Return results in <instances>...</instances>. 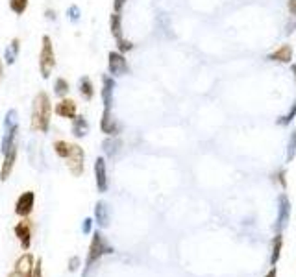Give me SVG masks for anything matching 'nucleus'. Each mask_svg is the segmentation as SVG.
I'll use <instances>...</instances> for the list:
<instances>
[{
	"label": "nucleus",
	"mask_w": 296,
	"mask_h": 277,
	"mask_svg": "<svg viewBox=\"0 0 296 277\" xmlns=\"http://www.w3.org/2000/svg\"><path fill=\"white\" fill-rule=\"evenodd\" d=\"M50 118H52V102H50L49 92L39 90L36 94V98H34V104H32V120H30L32 130L41 133H49Z\"/></svg>",
	"instance_id": "nucleus-1"
},
{
	"label": "nucleus",
	"mask_w": 296,
	"mask_h": 277,
	"mask_svg": "<svg viewBox=\"0 0 296 277\" xmlns=\"http://www.w3.org/2000/svg\"><path fill=\"white\" fill-rule=\"evenodd\" d=\"M111 253H115L113 246L104 238V235L100 231H93L91 246H89V252H87V259H85V272L89 270L98 259H102L104 255H111Z\"/></svg>",
	"instance_id": "nucleus-2"
},
{
	"label": "nucleus",
	"mask_w": 296,
	"mask_h": 277,
	"mask_svg": "<svg viewBox=\"0 0 296 277\" xmlns=\"http://www.w3.org/2000/svg\"><path fill=\"white\" fill-rule=\"evenodd\" d=\"M56 66V52L50 36H43L41 39V54H39V72L43 80H49Z\"/></svg>",
	"instance_id": "nucleus-3"
},
{
	"label": "nucleus",
	"mask_w": 296,
	"mask_h": 277,
	"mask_svg": "<svg viewBox=\"0 0 296 277\" xmlns=\"http://www.w3.org/2000/svg\"><path fill=\"white\" fill-rule=\"evenodd\" d=\"M108 72L111 76H124V74L130 72V65H128V60L124 58V54L121 52H109L108 54Z\"/></svg>",
	"instance_id": "nucleus-4"
},
{
	"label": "nucleus",
	"mask_w": 296,
	"mask_h": 277,
	"mask_svg": "<svg viewBox=\"0 0 296 277\" xmlns=\"http://www.w3.org/2000/svg\"><path fill=\"white\" fill-rule=\"evenodd\" d=\"M67 166L71 170L73 176H82L85 168V152L80 144H73V150H71V156L67 157Z\"/></svg>",
	"instance_id": "nucleus-5"
},
{
	"label": "nucleus",
	"mask_w": 296,
	"mask_h": 277,
	"mask_svg": "<svg viewBox=\"0 0 296 277\" xmlns=\"http://www.w3.org/2000/svg\"><path fill=\"white\" fill-rule=\"evenodd\" d=\"M34 205H36V192L34 190H26L15 202V214L21 218H28L32 214V211H34Z\"/></svg>",
	"instance_id": "nucleus-6"
},
{
	"label": "nucleus",
	"mask_w": 296,
	"mask_h": 277,
	"mask_svg": "<svg viewBox=\"0 0 296 277\" xmlns=\"http://www.w3.org/2000/svg\"><path fill=\"white\" fill-rule=\"evenodd\" d=\"M100 130H102V133H106L108 137H117V135L122 132V126L119 124V120H117L115 116H113L111 109L104 108L102 118H100Z\"/></svg>",
	"instance_id": "nucleus-7"
},
{
	"label": "nucleus",
	"mask_w": 296,
	"mask_h": 277,
	"mask_svg": "<svg viewBox=\"0 0 296 277\" xmlns=\"http://www.w3.org/2000/svg\"><path fill=\"white\" fill-rule=\"evenodd\" d=\"M95 181H97L98 192H108V166H106V159L104 157H97V161H95Z\"/></svg>",
	"instance_id": "nucleus-8"
},
{
	"label": "nucleus",
	"mask_w": 296,
	"mask_h": 277,
	"mask_svg": "<svg viewBox=\"0 0 296 277\" xmlns=\"http://www.w3.org/2000/svg\"><path fill=\"white\" fill-rule=\"evenodd\" d=\"M13 231H15V236L19 238V244H21V248L23 250H30L32 246V224L30 220H23V222H19L15 228H13Z\"/></svg>",
	"instance_id": "nucleus-9"
},
{
	"label": "nucleus",
	"mask_w": 296,
	"mask_h": 277,
	"mask_svg": "<svg viewBox=\"0 0 296 277\" xmlns=\"http://www.w3.org/2000/svg\"><path fill=\"white\" fill-rule=\"evenodd\" d=\"M32 272H34V257L30 253H25L23 257H19L15 262V270L8 277H32Z\"/></svg>",
	"instance_id": "nucleus-10"
},
{
	"label": "nucleus",
	"mask_w": 296,
	"mask_h": 277,
	"mask_svg": "<svg viewBox=\"0 0 296 277\" xmlns=\"http://www.w3.org/2000/svg\"><path fill=\"white\" fill-rule=\"evenodd\" d=\"M54 113L58 114V116H61V118H71V120H73L74 116L78 114V106H76V102L71 100V98H61L60 102L56 104Z\"/></svg>",
	"instance_id": "nucleus-11"
},
{
	"label": "nucleus",
	"mask_w": 296,
	"mask_h": 277,
	"mask_svg": "<svg viewBox=\"0 0 296 277\" xmlns=\"http://www.w3.org/2000/svg\"><path fill=\"white\" fill-rule=\"evenodd\" d=\"M4 156V163H2V168H0V181H8L10 176L13 172V166H15V161H17V144L10 148Z\"/></svg>",
	"instance_id": "nucleus-12"
},
{
	"label": "nucleus",
	"mask_w": 296,
	"mask_h": 277,
	"mask_svg": "<svg viewBox=\"0 0 296 277\" xmlns=\"http://www.w3.org/2000/svg\"><path fill=\"white\" fill-rule=\"evenodd\" d=\"M113 92H115V80L113 76H108V74H104L102 76V104L106 109H111L113 106Z\"/></svg>",
	"instance_id": "nucleus-13"
},
{
	"label": "nucleus",
	"mask_w": 296,
	"mask_h": 277,
	"mask_svg": "<svg viewBox=\"0 0 296 277\" xmlns=\"http://www.w3.org/2000/svg\"><path fill=\"white\" fill-rule=\"evenodd\" d=\"M278 222H276V226H278V229L285 228V224H287V220H289L290 216V202L289 198H287V194H279L278 198Z\"/></svg>",
	"instance_id": "nucleus-14"
},
{
	"label": "nucleus",
	"mask_w": 296,
	"mask_h": 277,
	"mask_svg": "<svg viewBox=\"0 0 296 277\" xmlns=\"http://www.w3.org/2000/svg\"><path fill=\"white\" fill-rule=\"evenodd\" d=\"M292 56H294L292 46H290V44H281V46H278L274 52H270L266 60L278 61V63H292Z\"/></svg>",
	"instance_id": "nucleus-15"
},
{
	"label": "nucleus",
	"mask_w": 296,
	"mask_h": 277,
	"mask_svg": "<svg viewBox=\"0 0 296 277\" xmlns=\"http://www.w3.org/2000/svg\"><path fill=\"white\" fill-rule=\"evenodd\" d=\"M109 205L106 202H97L95 205V222L100 226V228H108L109 226Z\"/></svg>",
	"instance_id": "nucleus-16"
},
{
	"label": "nucleus",
	"mask_w": 296,
	"mask_h": 277,
	"mask_svg": "<svg viewBox=\"0 0 296 277\" xmlns=\"http://www.w3.org/2000/svg\"><path fill=\"white\" fill-rule=\"evenodd\" d=\"M78 90L84 100L91 102V100L95 98V85H93V80H91L89 76H82V78L78 80Z\"/></svg>",
	"instance_id": "nucleus-17"
},
{
	"label": "nucleus",
	"mask_w": 296,
	"mask_h": 277,
	"mask_svg": "<svg viewBox=\"0 0 296 277\" xmlns=\"http://www.w3.org/2000/svg\"><path fill=\"white\" fill-rule=\"evenodd\" d=\"M73 135L78 138H84L87 133H89V122L85 120V116H82V114H76L73 118Z\"/></svg>",
	"instance_id": "nucleus-18"
},
{
	"label": "nucleus",
	"mask_w": 296,
	"mask_h": 277,
	"mask_svg": "<svg viewBox=\"0 0 296 277\" xmlns=\"http://www.w3.org/2000/svg\"><path fill=\"white\" fill-rule=\"evenodd\" d=\"M109 30H111V36H113L115 41L124 39V36H122V17H121V13L113 12L111 15H109Z\"/></svg>",
	"instance_id": "nucleus-19"
},
{
	"label": "nucleus",
	"mask_w": 296,
	"mask_h": 277,
	"mask_svg": "<svg viewBox=\"0 0 296 277\" xmlns=\"http://www.w3.org/2000/svg\"><path fill=\"white\" fill-rule=\"evenodd\" d=\"M19 52H21V41H19V37H13L12 42L6 46L4 50V60H6L8 65H13L19 58Z\"/></svg>",
	"instance_id": "nucleus-20"
},
{
	"label": "nucleus",
	"mask_w": 296,
	"mask_h": 277,
	"mask_svg": "<svg viewBox=\"0 0 296 277\" xmlns=\"http://www.w3.org/2000/svg\"><path fill=\"white\" fill-rule=\"evenodd\" d=\"M19 126L10 128V130H4V137H2V154H6L10 148L15 146V137H17Z\"/></svg>",
	"instance_id": "nucleus-21"
},
{
	"label": "nucleus",
	"mask_w": 296,
	"mask_h": 277,
	"mask_svg": "<svg viewBox=\"0 0 296 277\" xmlns=\"http://www.w3.org/2000/svg\"><path fill=\"white\" fill-rule=\"evenodd\" d=\"M121 146H122V142H121V138H119V137H108L102 142V148H104V152L108 154V157L115 156Z\"/></svg>",
	"instance_id": "nucleus-22"
},
{
	"label": "nucleus",
	"mask_w": 296,
	"mask_h": 277,
	"mask_svg": "<svg viewBox=\"0 0 296 277\" xmlns=\"http://www.w3.org/2000/svg\"><path fill=\"white\" fill-rule=\"evenodd\" d=\"M281 246H283V238H281V233L274 236L272 240V255H270V264L276 266V262L279 260V255H281Z\"/></svg>",
	"instance_id": "nucleus-23"
},
{
	"label": "nucleus",
	"mask_w": 296,
	"mask_h": 277,
	"mask_svg": "<svg viewBox=\"0 0 296 277\" xmlns=\"http://www.w3.org/2000/svg\"><path fill=\"white\" fill-rule=\"evenodd\" d=\"M52 148H54L56 156L61 157V159H67V157L71 156V150H73V144L71 142H67V140H56L54 144H52Z\"/></svg>",
	"instance_id": "nucleus-24"
},
{
	"label": "nucleus",
	"mask_w": 296,
	"mask_h": 277,
	"mask_svg": "<svg viewBox=\"0 0 296 277\" xmlns=\"http://www.w3.org/2000/svg\"><path fill=\"white\" fill-rule=\"evenodd\" d=\"M69 90H71V85H69V82H67L65 78H58L54 82V94L58 98H67V94H69Z\"/></svg>",
	"instance_id": "nucleus-25"
},
{
	"label": "nucleus",
	"mask_w": 296,
	"mask_h": 277,
	"mask_svg": "<svg viewBox=\"0 0 296 277\" xmlns=\"http://www.w3.org/2000/svg\"><path fill=\"white\" fill-rule=\"evenodd\" d=\"M294 116H296V102H292V106H290V109L287 111V113L283 114V116H279L278 120V124L279 126H289L290 122L294 120Z\"/></svg>",
	"instance_id": "nucleus-26"
},
{
	"label": "nucleus",
	"mask_w": 296,
	"mask_h": 277,
	"mask_svg": "<svg viewBox=\"0 0 296 277\" xmlns=\"http://www.w3.org/2000/svg\"><path fill=\"white\" fill-rule=\"evenodd\" d=\"M28 8V0H10V10L15 15H23Z\"/></svg>",
	"instance_id": "nucleus-27"
},
{
	"label": "nucleus",
	"mask_w": 296,
	"mask_h": 277,
	"mask_svg": "<svg viewBox=\"0 0 296 277\" xmlns=\"http://www.w3.org/2000/svg\"><path fill=\"white\" fill-rule=\"evenodd\" d=\"M19 126V118H17V111L15 109H10L4 116V130H10V128Z\"/></svg>",
	"instance_id": "nucleus-28"
},
{
	"label": "nucleus",
	"mask_w": 296,
	"mask_h": 277,
	"mask_svg": "<svg viewBox=\"0 0 296 277\" xmlns=\"http://www.w3.org/2000/svg\"><path fill=\"white\" fill-rule=\"evenodd\" d=\"M296 156V132H290L289 137V146H287V161H292Z\"/></svg>",
	"instance_id": "nucleus-29"
},
{
	"label": "nucleus",
	"mask_w": 296,
	"mask_h": 277,
	"mask_svg": "<svg viewBox=\"0 0 296 277\" xmlns=\"http://www.w3.org/2000/svg\"><path fill=\"white\" fill-rule=\"evenodd\" d=\"M117 42V52H121V54H126V52H132L133 50V42L128 41V39H121V41H115Z\"/></svg>",
	"instance_id": "nucleus-30"
},
{
	"label": "nucleus",
	"mask_w": 296,
	"mask_h": 277,
	"mask_svg": "<svg viewBox=\"0 0 296 277\" xmlns=\"http://www.w3.org/2000/svg\"><path fill=\"white\" fill-rule=\"evenodd\" d=\"M67 15H69V20L71 22H78L80 20V15H82V12H80V8L78 6H71L69 10H67Z\"/></svg>",
	"instance_id": "nucleus-31"
},
{
	"label": "nucleus",
	"mask_w": 296,
	"mask_h": 277,
	"mask_svg": "<svg viewBox=\"0 0 296 277\" xmlns=\"http://www.w3.org/2000/svg\"><path fill=\"white\" fill-rule=\"evenodd\" d=\"M82 233L84 235H91L93 233V218H85L82 224Z\"/></svg>",
	"instance_id": "nucleus-32"
},
{
	"label": "nucleus",
	"mask_w": 296,
	"mask_h": 277,
	"mask_svg": "<svg viewBox=\"0 0 296 277\" xmlns=\"http://www.w3.org/2000/svg\"><path fill=\"white\" fill-rule=\"evenodd\" d=\"M32 277H43V260H41V259H37V260H36V266H34Z\"/></svg>",
	"instance_id": "nucleus-33"
},
{
	"label": "nucleus",
	"mask_w": 296,
	"mask_h": 277,
	"mask_svg": "<svg viewBox=\"0 0 296 277\" xmlns=\"http://www.w3.org/2000/svg\"><path fill=\"white\" fill-rule=\"evenodd\" d=\"M78 266H80V259L74 255V257H71V260H69V270L71 272H76L78 270Z\"/></svg>",
	"instance_id": "nucleus-34"
},
{
	"label": "nucleus",
	"mask_w": 296,
	"mask_h": 277,
	"mask_svg": "<svg viewBox=\"0 0 296 277\" xmlns=\"http://www.w3.org/2000/svg\"><path fill=\"white\" fill-rule=\"evenodd\" d=\"M128 0H113V12L115 13H121L122 8H124V4H126Z\"/></svg>",
	"instance_id": "nucleus-35"
},
{
	"label": "nucleus",
	"mask_w": 296,
	"mask_h": 277,
	"mask_svg": "<svg viewBox=\"0 0 296 277\" xmlns=\"http://www.w3.org/2000/svg\"><path fill=\"white\" fill-rule=\"evenodd\" d=\"M287 10L290 17H296V0H287Z\"/></svg>",
	"instance_id": "nucleus-36"
},
{
	"label": "nucleus",
	"mask_w": 296,
	"mask_h": 277,
	"mask_svg": "<svg viewBox=\"0 0 296 277\" xmlns=\"http://www.w3.org/2000/svg\"><path fill=\"white\" fill-rule=\"evenodd\" d=\"M274 178H278V181L281 183V187H285V185H287V181H285V170H279V172L274 176Z\"/></svg>",
	"instance_id": "nucleus-37"
},
{
	"label": "nucleus",
	"mask_w": 296,
	"mask_h": 277,
	"mask_svg": "<svg viewBox=\"0 0 296 277\" xmlns=\"http://www.w3.org/2000/svg\"><path fill=\"white\" fill-rule=\"evenodd\" d=\"M294 28H296V17H292V22H289V24H287V32H285V34H287V36H290V34L294 32Z\"/></svg>",
	"instance_id": "nucleus-38"
},
{
	"label": "nucleus",
	"mask_w": 296,
	"mask_h": 277,
	"mask_svg": "<svg viewBox=\"0 0 296 277\" xmlns=\"http://www.w3.org/2000/svg\"><path fill=\"white\" fill-rule=\"evenodd\" d=\"M265 277H278V268H276V266H272L270 272H268Z\"/></svg>",
	"instance_id": "nucleus-39"
},
{
	"label": "nucleus",
	"mask_w": 296,
	"mask_h": 277,
	"mask_svg": "<svg viewBox=\"0 0 296 277\" xmlns=\"http://www.w3.org/2000/svg\"><path fill=\"white\" fill-rule=\"evenodd\" d=\"M47 17H50V18H52V20H54V18H56L54 12H52V10H47Z\"/></svg>",
	"instance_id": "nucleus-40"
},
{
	"label": "nucleus",
	"mask_w": 296,
	"mask_h": 277,
	"mask_svg": "<svg viewBox=\"0 0 296 277\" xmlns=\"http://www.w3.org/2000/svg\"><path fill=\"white\" fill-rule=\"evenodd\" d=\"M2 76H4V65H2V60H0V82H2Z\"/></svg>",
	"instance_id": "nucleus-41"
},
{
	"label": "nucleus",
	"mask_w": 296,
	"mask_h": 277,
	"mask_svg": "<svg viewBox=\"0 0 296 277\" xmlns=\"http://www.w3.org/2000/svg\"><path fill=\"white\" fill-rule=\"evenodd\" d=\"M290 70L294 74V80H296V63H290Z\"/></svg>",
	"instance_id": "nucleus-42"
}]
</instances>
